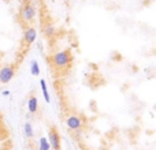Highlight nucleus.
<instances>
[{
    "label": "nucleus",
    "mask_w": 156,
    "mask_h": 150,
    "mask_svg": "<svg viewBox=\"0 0 156 150\" xmlns=\"http://www.w3.org/2000/svg\"><path fill=\"white\" fill-rule=\"evenodd\" d=\"M27 111H29V113H32V115L37 113V111H38V100L34 94H32V96L29 97V100H27Z\"/></svg>",
    "instance_id": "nucleus-7"
},
{
    "label": "nucleus",
    "mask_w": 156,
    "mask_h": 150,
    "mask_svg": "<svg viewBox=\"0 0 156 150\" xmlns=\"http://www.w3.org/2000/svg\"><path fill=\"white\" fill-rule=\"evenodd\" d=\"M30 74L33 77H38L40 75V66H38L37 60H32V63H30Z\"/></svg>",
    "instance_id": "nucleus-12"
},
{
    "label": "nucleus",
    "mask_w": 156,
    "mask_h": 150,
    "mask_svg": "<svg viewBox=\"0 0 156 150\" xmlns=\"http://www.w3.org/2000/svg\"><path fill=\"white\" fill-rule=\"evenodd\" d=\"M15 77V66L4 64L0 67V83H8Z\"/></svg>",
    "instance_id": "nucleus-2"
},
{
    "label": "nucleus",
    "mask_w": 156,
    "mask_h": 150,
    "mask_svg": "<svg viewBox=\"0 0 156 150\" xmlns=\"http://www.w3.org/2000/svg\"><path fill=\"white\" fill-rule=\"evenodd\" d=\"M37 38V30L34 29L33 26H27L25 29V33H23V41L26 45H32L33 43L36 41Z\"/></svg>",
    "instance_id": "nucleus-6"
},
{
    "label": "nucleus",
    "mask_w": 156,
    "mask_h": 150,
    "mask_svg": "<svg viewBox=\"0 0 156 150\" xmlns=\"http://www.w3.org/2000/svg\"><path fill=\"white\" fill-rule=\"evenodd\" d=\"M48 141L52 150H62V142H60V135L55 128H51L48 132Z\"/></svg>",
    "instance_id": "nucleus-4"
},
{
    "label": "nucleus",
    "mask_w": 156,
    "mask_h": 150,
    "mask_svg": "<svg viewBox=\"0 0 156 150\" xmlns=\"http://www.w3.org/2000/svg\"><path fill=\"white\" fill-rule=\"evenodd\" d=\"M36 16V8L34 5L32 4V3H25L23 7H22L21 10V18L23 22H26V23H30V22H33V19H34Z\"/></svg>",
    "instance_id": "nucleus-3"
},
{
    "label": "nucleus",
    "mask_w": 156,
    "mask_h": 150,
    "mask_svg": "<svg viewBox=\"0 0 156 150\" xmlns=\"http://www.w3.org/2000/svg\"><path fill=\"white\" fill-rule=\"evenodd\" d=\"M37 150H52L51 145H49L48 138L41 137L40 139H38V148H37Z\"/></svg>",
    "instance_id": "nucleus-11"
},
{
    "label": "nucleus",
    "mask_w": 156,
    "mask_h": 150,
    "mask_svg": "<svg viewBox=\"0 0 156 150\" xmlns=\"http://www.w3.org/2000/svg\"><path fill=\"white\" fill-rule=\"evenodd\" d=\"M43 32H44V36H45V37L51 38V37H54L55 36L56 29H55V26L52 23H45L44 25V27H43Z\"/></svg>",
    "instance_id": "nucleus-10"
},
{
    "label": "nucleus",
    "mask_w": 156,
    "mask_h": 150,
    "mask_svg": "<svg viewBox=\"0 0 156 150\" xmlns=\"http://www.w3.org/2000/svg\"><path fill=\"white\" fill-rule=\"evenodd\" d=\"M49 60H51L52 67H55L56 70H65V68L70 67L71 62H73V55L69 49H65V51H59L54 53Z\"/></svg>",
    "instance_id": "nucleus-1"
},
{
    "label": "nucleus",
    "mask_w": 156,
    "mask_h": 150,
    "mask_svg": "<svg viewBox=\"0 0 156 150\" xmlns=\"http://www.w3.org/2000/svg\"><path fill=\"white\" fill-rule=\"evenodd\" d=\"M40 87H41V91H43V97L45 100V102L49 104L51 102V97H49V91H48V87H47L45 79H40Z\"/></svg>",
    "instance_id": "nucleus-9"
},
{
    "label": "nucleus",
    "mask_w": 156,
    "mask_h": 150,
    "mask_svg": "<svg viewBox=\"0 0 156 150\" xmlns=\"http://www.w3.org/2000/svg\"><path fill=\"white\" fill-rule=\"evenodd\" d=\"M23 135L26 139H33L34 138V128H33V124L30 121H26L23 124Z\"/></svg>",
    "instance_id": "nucleus-8"
},
{
    "label": "nucleus",
    "mask_w": 156,
    "mask_h": 150,
    "mask_svg": "<svg viewBox=\"0 0 156 150\" xmlns=\"http://www.w3.org/2000/svg\"><path fill=\"white\" fill-rule=\"evenodd\" d=\"M66 126L73 131H78L82 127V119L77 115H70L66 118Z\"/></svg>",
    "instance_id": "nucleus-5"
},
{
    "label": "nucleus",
    "mask_w": 156,
    "mask_h": 150,
    "mask_svg": "<svg viewBox=\"0 0 156 150\" xmlns=\"http://www.w3.org/2000/svg\"><path fill=\"white\" fill-rule=\"evenodd\" d=\"M3 96H10V91H8V90H4V91H3Z\"/></svg>",
    "instance_id": "nucleus-13"
}]
</instances>
